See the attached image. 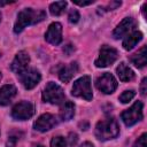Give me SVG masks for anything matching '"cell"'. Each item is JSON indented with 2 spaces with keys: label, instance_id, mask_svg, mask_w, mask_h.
I'll use <instances>...</instances> for the list:
<instances>
[{
  "label": "cell",
  "instance_id": "obj_1",
  "mask_svg": "<svg viewBox=\"0 0 147 147\" xmlns=\"http://www.w3.org/2000/svg\"><path fill=\"white\" fill-rule=\"evenodd\" d=\"M46 18V13L40 9H32V8H25L21 10L17 15V18L14 24V32L20 33L22 32L28 25L37 24Z\"/></svg>",
  "mask_w": 147,
  "mask_h": 147
},
{
  "label": "cell",
  "instance_id": "obj_2",
  "mask_svg": "<svg viewBox=\"0 0 147 147\" xmlns=\"http://www.w3.org/2000/svg\"><path fill=\"white\" fill-rule=\"evenodd\" d=\"M118 133H119V126L116 119H114L113 117H108L99 121L94 130L95 137L101 141L114 139L118 136Z\"/></svg>",
  "mask_w": 147,
  "mask_h": 147
},
{
  "label": "cell",
  "instance_id": "obj_3",
  "mask_svg": "<svg viewBox=\"0 0 147 147\" xmlns=\"http://www.w3.org/2000/svg\"><path fill=\"white\" fill-rule=\"evenodd\" d=\"M71 94L77 98H82L86 101L92 100L93 93H92V87H91V77L90 76H83L78 78L71 90Z\"/></svg>",
  "mask_w": 147,
  "mask_h": 147
},
{
  "label": "cell",
  "instance_id": "obj_4",
  "mask_svg": "<svg viewBox=\"0 0 147 147\" xmlns=\"http://www.w3.org/2000/svg\"><path fill=\"white\" fill-rule=\"evenodd\" d=\"M64 92L60 85L54 82H48L42 92V100L52 105H60L64 101Z\"/></svg>",
  "mask_w": 147,
  "mask_h": 147
},
{
  "label": "cell",
  "instance_id": "obj_5",
  "mask_svg": "<svg viewBox=\"0 0 147 147\" xmlns=\"http://www.w3.org/2000/svg\"><path fill=\"white\" fill-rule=\"evenodd\" d=\"M142 108L144 105L140 101L134 102L129 109H125L122 114H121V118L124 122V124L126 126H132L136 123H138L139 121L142 119L144 117V113H142Z\"/></svg>",
  "mask_w": 147,
  "mask_h": 147
},
{
  "label": "cell",
  "instance_id": "obj_6",
  "mask_svg": "<svg viewBox=\"0 0 147 147\" xmlns=\"http://www.w3.org/2000/svg\"><path fill=\"white\" fill-rule=\"evenodd\" d=\"M118 57V52L117 49H115L114 47L111 46H108V45H103L101 46L100 48V52H99V56L98 59L95 60L94 64L95 67L98 68H105V67H108V65H111Z\"/></svg>",
  "mask_w": 147,
  "mask_h": 147
},
{
  "label": "cell",
  "instance_id": "obj_7",
  "mask_svg": "<svg viewBox=\"0 0 147 147\" xmlns=\"http://www.w3.org/2000/svg\"><path fill=\"white\" fill-rule=\"evenodd\" d=\"M34 114V107L29 101H21L11 109V116L16 121H26Z\"/></svg>",
  "mask_w": 147,
  "mask_h": 147
},
{
  "label": "cell",
  "instance_id": "obj_8",
  "mask_svg": "<svg viewBox=\"0 0 147 147\" xmlns=\"http://www.w3.org/2000/svg\"><path fill=\"white\" fill-rule=\"evenodd\" d=\"M95 86L105 94H111L117 88V82L115 77L109 72H103L95 80Z\"/></svg>",
  "mask_w": 147,
  "mask_h": 147
},
{
  "label": "cell",
  "instance_id": "obj_9",
  "mask_svg": "<svg viewBox=\"0 0 147 147\" xmlns=\"http://www.w3.org/2000/svg\"><path fill=\"white\" fill-rule=\"evenodd\" d=\"M18 78H20V82L22 83V85L24 86V88L31 90L38 85V83L41 79V75L37 69L28 68L26 70H24L23 72H21L18 75Z\"/></svg>",
  "mask_w": 147,
  "mask_h": 147
},
{
  "label": "cell",
  "instance_id": "obj_10",
  "mask_svg": "<svg viewBox=\"0 0 147 147\" xmlns=\"http://www.w3.org/2000/svg\"><path fill=\"white\" fill-rule=\"evenodd\" d=\"M137 25V22L133 17H125L113 31V37L115 39H119L123 37H126L129 33L134 31V28Z\"/></svg>",
  "mask_w": 147,
  "mask_h": 147
},
{
  "label": "cell",
  "instance_id": "obj_11",
  "mask_svg": "<svg viewBox=\"0 0 147 147\" xmlns=\"http://www.w3.org/2000/svg\"><path fill=\"white\" fill-rule=\"evenodd\" d=\"M29 63H30V56H29V54L25 51H20L16 54L15 59L13 60V62L10 64V69H11L13 72H15L18 76L21 72H23L24 70L28 69Z\"/></svg>",
  "mask_w": 147,
  "mask_h": 147
},
{
  "label": "cell",
  "instance_id": "obj_12",
  "mask_svg": "<svg viewBox=\"0 0 147 147\" xmlns=\"http://www.w3.org/2000/svg\"><path fill=\"white\" fill-rule=\"evenodd\" d=\"M56 124H57V121H56L55 116L49 113H46L38 117V119L33 124V127H34V130H37L39 132H46V131L51 130L52 127H54Z\"/></svg>",
  "mask_w": 147,
  "mask_h": 147
},
{
  "label": "cell",
  "instance_id": "obj_13",
  "mask_svg": "<svg viewBox=\"0 0 147 147\" xmlns=\"http://www.w3.org/2000/svg\"><path fill=\"white\" fill-rule=\"evenodd\" d=\"M45 40L52 45H60L62 41V25L59 22L52 23L46 33H45Z\"/></svg>",
  "mask_w": 147,
  "mask_h": 147
},
{
  "label": "cell",
  "instance_id": "obj_14",
  "mask_svg": "<svg viewBox=\"0 0 147 147\" xmlns=\"http://www.w3.org/2000/svg\"><path fill=\"white\" fill-rule=\"evenodd\" d=\"M17 93L16 87L13 84H6L0 87V106H7L11 102Z\"/></svg>",
  "mask_w": 147,
  "mask_h": 147
},
{
  "label": "cell",
  "instance_id": "obj_15",
  "mask_svg": "<svg viewBox=\"0 0 147 147\" xmlns=\"http://www.w3.org/2000/svg\"><path fill=\"white\" fill-rule=\"evenodd\" d=\"M78 70V64L77 62H71L67 65L61 67V69L59 70V78L61 82L63 83H68L77 72Z\"/></svg>",
  "mask_w": 147,
  "mask_h": 147
},
{
  "label": "cell",
  "instance_id": "obj_16",
  "mask_svg": "<svg viewBox=\"0 0 147 147\" xmlns=\"http://www.w3.org/2000/svg\"><path fill=\"white\" fill-rule=\"evenodd\" d=\"M141 39H142V33L138 30H134L131 33H129L126 37H124V40H123V44H122L123 48L125 51H131Z\"/></svg>",
  "mask_w": 147,
  "mask_h": 147
},
{
  "label": "cell",
  "instance_id": "obj_17",
  "mask_svg": "<svg viewBox=\"0 0 147 147\" xmlns=\"http://www.w3.org/2000/svg\"><path fill=\"white\" fill-rule=\"evenodd\" d=\"M116 72H117V76L118 78L122 80V82H131L133 78H134V72L133 70L126 65L124 62H121L118 64V67L116 68Z\"/></svg>",
  "mask_w": 147,
  "mask_h": 147
},
{
  "label": "cell",
  "instance_id": "obj_18",
  "mask_svg": "<svg viewBox=\"0 0 147 147\" xmlns=\"http://www.w3.org/2000/svg\"><path fill=\"white\" fill-rule=\"evenodd\" d=\"M131 62L137 67V68H144L147 63V48L146 46H142L138 53L133 54L131 56Z\"/></svg>",
  "mask_w": 147,
  "mask_h": 147
},
{
  "label": "cell",
  "instance_id": "obj_19",
  "mask_svg": "<svg viewBox=\"0 0 147 147\" xmlns=\"http://www.w3.org/2000/svg\"><path fill=\"white\" fill-rule=\"evenodd\" d=\"M75 115V105L71 101L64 102L60 110V117L62 121H70Z\"/></svg>",
  "mask_w": 147,
  "mask_h": 147
},
{
  "label": "cell",
  "instance_id": "obj_20",
  "mask_svg": "<svg viewBox=\"0 0 147 147\" xmlns=\"http://www.w3.org/2000/svg\"><path fill=\"white\" fill-rule=\"evenodd\" d=\"M67 7V1H56L51 3L49 6V11L54 16H59L64 11V8Z\"/></svg>",
  "mask_w": 147,
  "mask_h": 147
},
{
  "label": "cell",
  "instance_id": "obj_21",
  "mask_svg": "<svg viewBox=\"0 0 147 147\" xmlns=\"http://www.w3.org/2000/svg\"><path fill=\"white\" fill-rule=\"evenodd\" d=\"M134 95H136V92L132 91V90H130V91H124V92L119 95V101H121L122 103H127V102H130V101L134 98Z\"/></svg>",
  "mask_w": 147,
  "mask_h": 147
},
{
  "label": "cell",
  "instance_id": "obj_22",
  "mask_svg": "<svg viewBox=\"0 0 147 147\" xmlns=\"http://www.w3.org/2000/svg\"><path fill=\"white\" fill-rule=\"evenodd\" d=\"M51 147H67V141L64 137H61V136L54 137L51 140Z\"/></svg>",
  "mask_w": 147,
  "mask_h": 147
},
{
  "label": "cell",
  "instance_id": "obj_23",
  "mask_svg": "<svg viewBox=\"0 0 147 147\" xmlns=\"http://www.w3.org/2000/svg\"><path fill=\"white\" fill-rule=\"evenodd\" d=\"M20 132H16V131H14V132H11L10 134H9V137H8V141H7V146L8 147H15V145H16V142L18 141V139H20Z\"/></svg>",
  "mask_w": 147,
  "mask_h": 147
},
{
  "label": "cell",
  "instance_id": "obj_24",
  "mask_svg": "<svg viewBox=\"0 0 147 147\" xmlns=\"http://www.w3.org/2000/svg\"><path fill=\"white\" fill-rule=\"evenodd\" d=\"M68 18H69V22H70L71 24H76V23L79 21L80 16H79V13H78L76 9H71V10L69 11Z\"/></svg>",
  "mask_w": 147,
  "mask_h": 147
},
{
  "label": "cell",
  "instance_id": "obj_25",
  "mask_svg": "<svg viewBox=\"0 0 147 147\" xmlns=\"http://www.w3.org/2000/svg\"><path fill=\"white\" fill-rule=\"evenodd\" d=\"M133 147H146V133H142L134 142Z\"/></svg>",
  "mask_w": 147,
  "mask_h": 147
},
{
  "label": "cell",
  "instance_id": "obj_26",
  "mask_svg": "<svg viewBox=\"0 0 147 147\" xmlns=\"http://www.w3.org/2000/svg\"><path fill=\"white\" fill-rule=\"evenodd\" d=\"M147 78L145 77V78H142V80H141V85H140V92H141V95H146V92H147V87H146V85H147Z\"/></svg>",
  "mask_w": 147,
  "mask_h": 147
},
{
  "label": "cell",
  "instance_id": "obj_27",
  "mask_svg": "<svg viewBox=\"0 0 147 147\" xmlns=\"http://www.w3.org/2000/svg\"><path fill=\"white\" fill-rule=\"evenodd\" d=\"M75 5H78V6H87V5H91V3H93L94 2V0H88V1H77V0H75V1H72Z\"/></svg>",
  "mask_w": 147,
  "mask_h": 147
},
{
  "label": "cell",
  "instance_id": "obj_28",
  "mask_svg": "<svg viewBox=\"0 0 147 147\" xmlns=\"http://www.w3.org/2000/svg\"><path fill=\"white\" fill-rule=\"evenodd\" d=\"M80 147H94V146H93L92 142H90V141H85V142H83V144L80 145Z\"/></svg>",
  "mask_w": 147,
  "mask_h": 147
},
{
  "label": "cell",
  "instance_id": "obj_29",
  "mask_svg": "<svg viewBox=\"0 0 147 147\" xmlns=\"http://www.w3.org/2000/svg\"><path fill=\"white\" fill-rule=\"evenodd\" d=\"M14 1H0V6H5V5H8V3H11Z\"/></svg>",
  "mask_w": 147,
  "mask_h": 147
},
{
  "label": "cell",
  "instance_id": "obj_30",
  "mask_svg": "<svg viewBox=\"0 0 147 147\" xmlns=\"http://www.w3.org/2000/svg\"><path fill=\"white\" fill-rule=\"evenodd\" d=\"M1 78H2V75H1V72H0V80H1Z\"/></svg>",
  "mask_w": 147,
  "mask_h": 147
},
{
  "label": "cell",
  "instance_id": "obj_31",
  "mask_svg": "<svg viewBox=\"0 0 147 147\" xmlns=\"http://www.w3.org/2000/svg\"><path fill=\"white\" fill-rule=\"evenodd\" d=\"M37 147H44V146H41V145H39V146H37Z\"/></svg>",
  "mask_w": 147,
  "mask_h": 147
},
{
  "label": "cell",
  "instance_id": "obj_32",
  "mask_svg": "<svg viewBox=\"0 0 147 147\" xmlns=\"http://www.w3.org/2000/svg\"><path fill=\"white\" fill-rule=\"evenodd\" d=\"M0 20H1V13H0Z\"/></svg>",
  "mask_w": 147,
  "mask_h": 147
},
{
  "label": "cell",
  "instance_id": "obj_33",
  "mask_svg": "<svg viewBox=\"0 0 147 147\" xmlns=\"http://www.w3.org/2000/svg\"><path fill=\"white\" fill-rule=\"evenodd\" d=\"M0 56H1V55H0Z\"/></svg>",
  "mask_w": 147,
  "mask_h": 147
}]
</instances>
